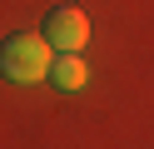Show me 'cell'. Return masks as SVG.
<instances>
[{
    "label": "cell",
    "mask_w": 154,
    "mask_h": 149,
    "mask_svg": "<svg viewBox=\"0 0 154 149\" xmlns=\"http://www.w3.org/2000/svg\"><path fill=\"white\" fill-rule=\"evenodd\" d=\"M45 40H50L55 50H75V55H80L85 40H90V15H85L80 5H55L50 15H45Z\"/></svg>",
    "instance_id": "7a4b0ae2"
},
{
    "label": "cell",
    "mask_w": 154,
    "mask_h": 149,
    "mask_svg": "<svg viewBox=\"0 0 154 149\" xmlns=\"http://www.w3.org/2000/svg\"><path fill=\"white\" fill-rule=\"evenodd\" d=\"M55 45L45 40V30H20V35L0 40V75L15 79V85H40L50 75Z\"/></svg>",
    "instance_id": "6da1fadb"
},
{
    "label": "cell",
    "mask_w": 154,
    "mask_h": 149,
    "mask_svg": "<svg viewBox=\"0 0 154 149\" xmlns=\"http://www.w3.org/2000/svg\"><path fill=\"white\" fill-rule=\"evenodd\" d=\"M50 79L55 89H65V95H75V89H85V79H90V70H85V60L75 55V50H55V60H50Z\"/></svg>",
    "instance_id": "3957f363"
}]
</instances>
